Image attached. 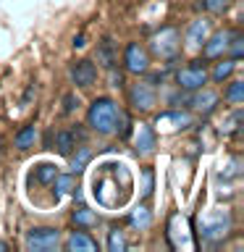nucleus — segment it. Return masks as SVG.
Masks as SVG:
<instances>
[{
    "mask_svg": "<svg viewBox=\"0 0 244 252\" xmlns=\"http://www.w3.org/2000/svg\"><path fill=\"white\" fill-rule=\"evenodd\" d=\"M126 171L123 163H105L94 171L92 179V197L102 208H118L126 202L131 189V176H121Z\"/></svg>",
    "mask_w": 244,
    "mask_h": 252,
    "instance_id": "f257e3e1",
    "label": "nucleus"
},
{
    "mask_svg": "<svg viewBox=\"0 0 244 252\" xmlns=\"http://www.w3.org/2000/svg\"><path fill=\"white\" fill-rule=\"evenodd\" d=\"M87 121H90V126L97 134H116V131L126 134V124H129V118L123 116V110L118 108L116 100L100 97V100H94L90 105Z\"/></svg>",
    "mask_w": 244,
    "mask_h": 252,
    "instance_id": "f03ea898",
    "label": "nucleus"
},
{
    "mask_svg": "<svg viewBox=\"0 0 244 252\" xmlns=\"http://www.w3.org/2000/svg\"><path fill=\"white\" fill-rule=\"evenodd\" d=\"M150 50H152L157 58H176L181 50V34L176 27H163L160 32H155L152 39H150Z\"/></svg>",
    "mask_w": 244,
    "mask_h": 252,
    "instance_id": "7ed1b4c3",
    "label": "nucleus"
},
{
    "mask_svg": "<svg viewBox=\"0 0 244 252\" xmlns=\"http://www.w3.org/2000/svg\"><path fill=\"white\" fill-rule=\"evenodd\" d=\"M61 244V231L53 226H37L27 231V250L31 252H53Z\"/></svg>",
    "mask_w": 244,
    "mask_h": 252,
    "instance_id": "20e7f679",
    "label": "nucleus"
},
{
    "mask_svg": "<svg viewBox=\"0 0 244 252\" xmlns=\"http://www.w3.org/2000/svg\"><path fill=\"white\" fill-rule=\"evenodd\" d=\"M228 228H231V216H228V213H215L213 218L202 220V236H205V239H210V242L223 239Z\"/></svg>",
    "mask_w": 244,
    "mask_h": 252,
    "instance_id": "39448f33",
    "label": "nucleus"
},
{
    "mask_svg": "<svg viewBox=\"0 0 244 252\" xmlns=\"http://www.w3.org/2000/svg\"><path fill=\"white\" fill-rule=\"evenodd\" d=\"M179 84L184 90H200V87L208 84V71H205V66H200V61L189 63L186 68L179 71Z\"/></svg>",
    "mask_w": 244,
    "mask_h": 252,
    "instance_id": "423d86ee",
    "label": "nucleus"
},
{
    "mask_svg": "<svg viewBox=\"0 0 244 252\" xmlns=\"http://www.w3.org/2000/svg\"><path fill=\"white\" fill-rule=\"evenodd\" d=\"M155 100H157V94H155L150 82H139L129 90V102H131V108H137V110H150L155 105Z\"/></svg>",
    "mask_w": 244,
    "mask_h": 252,
    "instance_id": "0eeeda50",
    "label": "nucleus"
},
{
    "mask_svg": "<svg viewBox=\"0 0 244 252\" xmlns=\"http://www.w3.org/2000/svg\"><path fill=\"white\" fill-rule=\"evenodd\" d=\"M123 63H126V71H131V74H145V71L150 68V58H147L145 47L137 45V42L126 45Z\"/></svg>",
    "mask_w": 244,
    "mask_h": 252,
    "instance_id": "6e6552de",
    "label": "nucleus"
},
{
    "mask_svg": "<svg viewBox=\"0 0 244 252\" xmlns=\"http://www.w3.org/2000/svg\"><path fill=\"white\" fill-rule=\"evenodd\" d=\"M68 76L76 87H92L94 79H97V68H94L92 61H76L74 66H71Z\"/></svg>",
    "mask_w": 244,
    "mask_h": 252,
    "instance_id": "1a4fd4ad",
    "label": "nucleus"
},
{
    "mask_svg": "<svg viewBox=\"0 0 244 252\" xmlns=\"http://www.w3.org/2000/svg\"><path fill=\"white\" fill-rule=\"evenodd\" d=\"M231 34L234 32H228V29H220L213 37L208 34V39H205V55H208V58H218L220 53H226L228 42H231Z\"/></svg>",
    "mask_w": 244,
    "mask_h": 252,
    "instance_id": "9d476101",
    "label": "nucleus"
},
{
    "mask_svg": "<svg viewBox=\"0 0 244 252\" xmlns=\"http://www.w3.org/2000/svg\"><path fill=\"white\" fill-rule=\"evenodd\" d=\"M134 145H137V153L139 155H150L157 145V137H155V129L150 124H139L137 129V137H134Z\"/></svg>",
    "mask_w": 244,
    "mask_h": 252,
    "instance_id": "9b49d317",
    "label": "nucleus"
},
{
    "mask_svg": "<svg viewBox=\"0 0 244 252\" xmlns=\"http://www.w3.org/2000/svg\"><path fill=\"white\" fill-rule=\"evenodd\" d=\"M210 34V24L205 21V19H197L189 24V29H186V45L189 47H200L205 39H208Z\"/></svg>",
    "mask_w": 244,
    "mask_h": 252,
    "instance_id": "f8f14e48",
    "label": "nucleus"
},
{
    "mask_svg": "<svg viewBox=\"0 0 244 252\" xmlns=\"http://www.w3.org/2000/svg\"><path fill=\"white\" fill-rule=\"evenodd\" d=\"M66 250H71V252H94L97 250V242H94L92 236H87L84 231H74L66 239Z\"/></svg>",
    "mask_w": 244,
    "mask_h": 252,
    "instance_id": "ddd939ff",
    "label": "nucleus"
},
{
    "mask_svg": "<svg viewBox=\"0 0 244 252\" xmlns=\"http://www.w3.org/2000/svg\"><path fill=\"white\" fill-rule=\"evenodd\" d=\"M215 102H218V94L213 90H202V87H200V92L192 97V105L197 110H202V113H210V110L215 108Z\"/></svg>",
    "mask_w": 244,
    "mask_h": 252,
    "instance_id": "4468645a",
    "label": "nucleus"
},
{
    "mask_svg": "<svg viewBox=\"0 0 244 252\" xmlns=\"http://www.w3.org/2000/svg\"><path fill=\"white\" fill-rule=\"evenodd\" d=\"M157 124H173V129H184V126L192 124V116L186 110H168V113L157 116Z\"/></svg>",
    "mask_w": 244,
    "mask_h": 252,
    "instance_id": "2eb2a0df",
    "label": "nucleus"
},
{
    "mask_svg": "<svg viewBox=\"0 0 244 252\" xmlns=\"http://www.w3.org/2000/svg\"><path fill=\"white\" fill-rule=\"evenodd\" d=\"M131 226L134 228H139V231H145V228L152 226V213H150L147 205H137V208L131 210Z\"/></svg>",
    "mask_w": 244,
    "mask_h": 252,
    "instance_id": "dca6fc26",
    "label": "nucleus"
},
{
    "mask_svg": "<svg viewBox=\"0 0 244 252\" xmlns=\"http://www.w3.org/2000/svg\"><path fill=\"white\" fill-rule=\"evenodd\" d=\"M97 61L102 63V66H113V63H116V45H113V39H102V42H100Z\"/></svg>",
    "mask_w": 244,
    "mask_h": 252,
    "instance_id": "f3484780",
    "label": "nucleus"
},
{
    "mask_svg": "<svg viewBox=\"0 0 244 252\" xmlns=\"http://www.w3.org/2000/svg\"><path fill=\"white\" fill-rule=\"evenodd\" d=\"M55 176H58V165H55V163H39V165H34V179L39 181V184H50Z\"/></svg>",
    "mask_w": 244,
    "mask_h": 252,
    "instance_id": "a211bd4d",
    "label": "nucleus"
},
{
    "mask_svg": "<svg viewBox=\"0 0 244 252\" xmlns=\"http://www.w3.org/2000/svg\"><path fill=\"white\" fill-rule=\"evenodd\" d=\"M37 142V129L34 126H24V129L16 134V139H13V145L19 147V150H29L31 145Z\"/></svg>",
    "mask_w": 244,
    "mask_h": 252,
    "instance_id": "6ab92c4d",
    "label": "nucleus"
},
{
    "mask_svg": "<svg viewBox=\"0 0 244 252\" xmlns=\"http://www.w3.org/2000/svg\"><path fill=\"white\" fill-rule=\"evenodd\" d=\"M53 187H55V194L63 197V194H68L71 189H76V179H74V173H68V176H55L53 179Z\"/></svg>",
    "mask_w": 244,
    "mask_h": 252,
    "instance_id": "aec40b11",
    "label": "nucleus"
},
{
    "mask_svg": "<svg viewBox=\"0 0 244 252\" xmlns=\"http://www.w3.org/2000/svg\"><path fill=\"white\" fill-rule=\"evenodd\" d=\"M234 71H236V61L234 58L220 61V63H215V68H213V79H215V82H223V79H228Z\"/></svg>",
    "mask_w": 244,
    "mask_h": 252,
    "instance_id": "412c9836",
    "label": "nucleus"
},
{
    "mask_svg": "<svg viewBox=\"0 0 244 252\" xmlns=\"http://www.w3.org/2000/svg\"><path fill=\"white\" fill-rule=\"evenodd\" d=\"M55 147H58L61 155H71V150H74V134L71 131H58L55 134Z\"/></svg>",
    "mask_w": 244,
    "mask_h": 252,
    "instance_id": "4be33fe9",
    "label": "nucleus"
},
{
    "mask_svg": "<svg viewBox=\"0 0 244 252\" xmlns=\"http://www.w3.org/2000/svg\"><path fill=\"white\" fill-rule=\"evenodd\" d=\"M71 218H74L76 226H94V223H97V216H94L92 210H87V208H76Z\"/></svg>",
    "mask_w": 244,
    "mask_h": 252,
    "instance_id": "5701e85b",
    "label": "nucleus"
},
{
    "mask_svg": "<svg viewBox=\"0 0 244 252\" xmlns=\"http://www.w3.org/2000/svg\"><path fill=\"white\" fill-rule=\"evenodd\" d=\"M90 158H92V150H90V147H79V153L71 158V168H74V173L82 171L84 165L90 163Z\"/></svg>",
    "mask_w": 244,
    "mask_h": 252,
    "instance_id": "b1692460",
    "label": "nucleus"
},
{
    "mask_svg": "<svg viewBox=\"0 0 244 252\" xmlns=\"http://www.w3.org/2000/svg\"><path fill=\"white\" fill-rule=\"evenodd\" d=\"M108 250H110V252H123V250H126L123 231H118V228H113V231L108 234Z\"/></svg>",
    "mask_w": 244,
    "mask_h": 252,
    "instance_id": "393cba45",
    "label": "nucleus"
},
{
    "mask_svg": "<svg viewBox=\"0 0 244 252\" xmlns=\"http://www.w3.org/2000/svg\"><path fill=\"white\" fill-rule=\"evenodd\" d=\"M242 97H244V82H231V87H228V92H226V100L234 102V105H239Z\"/></svg>",
    "mask_w": 244,
    "mask_h": 252,
    "instance_id": "a878e982",
    "label": "nucleus"
},
{
    "mask_svg": "<svg viewBox=\"0 0 244 252\" xmlns=\"http://www.w3.org/2000/svg\"><path fill=\"white\" fill-rule=\"evenodd\" d=\"M239 121H242V110L236 108L234 113H231V118H226V121L220 124V131H223V134H231V131H236V129H239Z\"/></svg>",
    "mask_w": 244,
    "mask_h": 252,
    "instance_id": "bb28decb",
    "label": "nucleus"
},
{
    "mask_svg": "<svg viewBox=\"0 0 244 252\" xmlns=\"http://www.w3.org/2000/svg\"><path fill=\"white\" fill-rule=\"evenodd\" d=\"M226 5H228V0H202V8H205V11H210V13L226 11Z\"/></svg>",
    "mask_w": 244,
    "mask_h": 252,
    "instance_id": "cd10ccee",
    "label": "nucleus"
},
{
    "mask_svg": "<svg viewBox=\"0 0 244 252\" xmlns=\"http://www.w3.org/2000/svg\"><path fill=\"white\" fill-rule=\"evenodd\" d=\"M244 39L239 34H231V42H228V47H231V55H234V61H239L242 58V53H244Z\"/></svg>",
    "mask_w": 244,
    "mask_h": 252,
    "instance_id": "c85d7f7f",
    "label": "nucleus"
},
{
    "mask_svg": "<svg viewBox=\"0 0 244 252\" xmlns=\"http://www.w3.org/2000/svg\"><path fill=\"white\" fill-rule=\"evenodd\" d=\"M76 108H79V97H74V94H66V97H63V110H66V113H74Z\"/></svg>",
    "mask_w": 244,
    "mask_h": 252,
    "instance_id": "c756f323",
    "label": "nucleus"
},
{
    "mask_svg": "<svg viewBox=\"0 0 244 252\" xmlns=\"http://www.w3.org/2000/svg\"><path fill=\"white\" fill-rule=\"evenodd\" d=\"M142 194L145 197L152 194V171H145V189H142Z\"/></svg>",
    "mask_w": 244,
    "mask_h": 252,
    "instance_id": "7c9ffc66",
    "label": "nucleus"
},
{
    "mask_svg": "<svg viewBox=\"0 0 244 252\" xmlns=\"http://www.w3.org/2000/svg\"><path fill=\"white\" fill-rule=\"evenodd\" d=\"M121 82H123L121 74H113V76H110V87H121Z\"/></svg>",
    "mask_w": 244,
    "mask_h": 252,
    "instance_id": "2f4dec72",
    "label": "nucleus"
},
{
    "mask_svg": "<svg viewBox=\"0 0 244 252\" xmlns=\"http://www.w3.org/2000/svg\"><path fill=\"white\" fill-rule=\"evenodd\" d=\"M87 42H84V34H79V37H74V47H84Z\"/></svg>",
    "mask_w": 244,
    "mask_h": 252,
    "instance_id": "473e14b6",
    "label": "nucleus"
}]
</instances>
